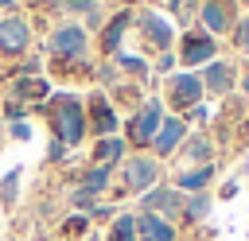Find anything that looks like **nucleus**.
I'll list each match as a JSON object with an SVG mask.
<instances>
[{"instance_id":"1","label":"nucleus","mask_w":249,"mask_h":241,"mask_svg":"<svg viewBox=\"0 0 249 241\" xmlns=\"http://www.w3.org/2000/svg\"><path fill=\"white\" fill-rule=\"evenodd\" d=\"M39 113L47 117L54 140H62L66 148H78V144L89 136V124H86V101H82L78 93L58 89V93H51V97L39 105Z\"/></svg>"},{"instance_id":"2","label":"nucleus","mask_w":249,"mask_h":241,"mask_svg":"<svg viewBox=\"0 0 249 241\" xmlns=\"http://www.w3.org/2000/svg\"><path fill=\"white\" fill-rule=\"evenodd\" d=\"M163 183V163L152 159L148 152H132L121 159V194H148L152 187Z\"/></svg>"},{"instance_id":"3","label":"nucleus","mask_w":249,"mask_h":241,"mask_svg":"<svg viewBox=\"0 0 249 241\" xmlns=\"http://www.w3.org/2000/svg\"><path fill=\"white\" fill-rule=\"evenodd\" d=\"M163 117H167L163 101L160 97H144L140 109H132L128 120H124V144L136 148V152H148V144H152V136H156V128H160Z\"/></svg>"},{"instance_id":"4","label":"nucleus","mask_w":249,"mask_h":241,"mask_svg":"<svg viewBox=\"0 0 249 241\" xmlns=\"http://www.w3.org/2000/svg\"><path fill=\"white\" fill-rule=\"evenodd\" d=\"M47 54H51L54 62H74V58H86V54H89V31H86L78 19L58 23V27L47 35Z\"/></svg>"},{"instance_id":"5","label":"nucleus","mask_w":249,"mask_h":241,"mask_svg":"<svg viewBox=\"0 0 249 241\" xmlns=\"http://www.w3.org/2000/svg\"><path fill=\"white\" fill-rule=\"evenodd\" d=\"M163 105H171V113H187L191 105L202 101V78L198 70H175L163 78Z\"/></svg>"},{"instance_id":"6","label":"nucleus","mask_w":249,"mask_h":241,"mask_svg":"<svg viewBox=\"0 0 249 241\" xmlns=\"http://www.w3.org/2000/svg\"><path fill=\"white\" fill-rule=\"evenodd\" d=\"M132 27H136L140 43H144L148 51H156V54L171 51V43H175V27H171V19L160 16V12H152V8H140V12L132 16Z\"/></svg>"},{"instance_id":"7","label":"nucleus","mask_w":249,"mask_h":241,"mask_svg":"<svg viewBox=\"0 0 249 241\" xmlns=\"http://www.w3.org/2000/svg\"><path fill=\"white\" fill-rule=\"evenodd\" d=\"M175 54H179V66H187V70H202L206 62L218 58V39L206 35L202 27H191V31H183Z\"/></svg>"},{"instance_id":"8","label":"nucleus","mask_w":249,"mask_h":241,"mask_svg":"<svg viewBox=\"0 0 249 241\" xmlns=\"http://www.w3.org/2000/svg\"><path fill=\"white\" fill-rule=\"evenodd\" d=\"M31 51V19L23 12L0 16V58H23Z\"/></svg>"},{"instance_id":"9","label":"nucleus","mask_w":249,"mask_h":241,"mask_svg":"<svg viewBox=\"0 0 249 241\" xmlns=\"http://www.w3.org/2000/svg\"><path fill=\"white\" fill-rule=\"evenodd\" d=\"M191 136V124L179 117V113H167L163 120H160V128H156V136H152V144H148V155L152 159H171L179 148H183V140Z\"/></svg>"},{"instance_id":"10","label":"nucleus","mask_w":249,"mask_h":241,"mask_svg":"<svg viewBox=\"0 0 249 241\" xmlns=\"http://www.w3.org/2000/svg\"><path fill=\"white\" fill-rule=\"evenodd\" d=\"M198 78H202V93H210V97H230V93H237L241 70H237V62H230V58H214V62H206V66L198 70Z\"/></svg>"},{"instance_id":"11","label":"nucleus","mask_w":249,"mask_h":241,"mask_svg":"<svg viewBox=\"0 0 249 241\" xmlns=\"http://www.w3.org/2000/svg\"><path fill=\"white\" fill-rule=\"evenodd\" d=\"M183 202H187V194H179L171 183H160L148 194H140V214H156L163 222H175V218H183Z\"/></svg>"},{"instance_id":"12","label":"nucleus","mask_w":249,"mask_h":241,"mask_svg":"<svg viewBox=\"0 0 249 241\" xmlns=\"http://www.w3.org/2000/svg\"><path fill=\"white\" fill-rule=\"evenodd\" d=\"M237 23V0H202L198 4V27L214 39L230 35Z\"/></svg>"},{"instance_id":"13","label":"nucleus","mask_w":249,"mask_h":241,"mask_svg":"<svg viewBox=\"0 0 249 241\" xmlns=\"http://www.w3.org/2000/svg\"><path fill=\"white\" fill-rule=\"evenodd\" d=\"M86 124H89V132H93L97 140H101V136H117V128H121V117H117L113 101H109L101 89H93L89 101H86Z\"/></svg>"},{"instance_id":"14","label":"nucleus","mask_w":249,"mask_h":241,"mask_svg":"<svg viewBox=\"0 0 249 241\" xmlns=\"http://www.w3.org/2000/svg\"><path fill=\"white\" fill-rule=\"evenodd\" d=\"M214 152H218V148H214V140H210L206 132H191L175 155H179L187 167H206V163H214Z\"/></svg>"},{"instance_id":"15","label":"nucleus","mask_w":249,"mask_h":241,"mask_svg":"<svg viewBox=\"0 0 249 241\" xmlns=\"http://www.w3.org/2000/svg\"><path fill=\"white\" fill-rule=\"evenodd\" d=\"M214 175H218V163H206V167H179V175H175L171 187H175L179 194H202V190H210Z\"/></svg>"},{"instance_id":"16","label":"nucleus","mask_w":249,"mask_h":241,"mask_svg":"<svg viewBox=\"0 0 249 241\" xmlns=\"http://www.w3.org/2000/svg\"><path fill=\"white\" fill-rule=\"evenodd\" d=\"M51 93H54V86H51L47 78H12V89H8V97L19 101V105H27V101L43 105Z\"/></svg>"},{"instance_id":"17","label":"nucleus","mask_w":249,"mask_h":241,"mask_svg":"<svg viewBox=\"0 0 249 241\" xmlns=\"http://www.w3.org/2000/svg\"><path fill=\"white\" fill-rule=\"evenodd\" d=\"M132 16H136L132 8H121V12L109 16V23L101 27V51H105V54H117V51H121V39H124V31L132 27Z\"/></svg>"},{"instance_id":"18","label":"nucleus","mask_w":249,"mask_h":241,"mask_svg":"<svg viewBox=\"0 0 249 241\" xmlns=\"http://www.w3.org/2000/svg\"><path fill=\"white\" fill-rule=\"evenodd\" d=\"M136 241H179V229L156 214H136Z\"/></svg>"},{"instance_id":"19","label":"nucleus","mask_w":249,"mask_h":241,"mask_svg":"<svg viewBox=\"0 0 249 241\" xmlns=\"http://www.w3.org/2000/svg\"><path fill=\"white\" fill-rule=\"evenodd\" d=\"M124 152H128V144H124V136H101V140H93V163H105V167H117L121 159H124Z\"/></svg>"},{"instance_id":"20","label":"nucleus","mask_w":249,"mask_h":241,"mask_svg":"<svg viewBox=\"0 0 249 241\" xmlns=\"http://www.w3.org/2000/svg\"><path fill=\"white\" fill-rule=\"evenodd\" d=\"M109 183H113V167H105V163H89L78 175V190H89V194H105Z\"/></svg>"},{"instance_id":"21","label":"nucleus","mask_w":249,"mask_h":241,"mask_svg":"<svg viewBox=\"0 0 249 241\" xmlns=\"http://www.w3.org/2000/svg\"><path fill=\"white\" fill-rule=\"evenodd\" d=\"M101 241H136V214L132 210H117V218L105 225Z\"/></svg>"},{"instance_id":"22","label":"nucleus","mask_w":249,"mask_h":241,"mask_svg":"<svg viewBox=\"0 0 249 241\" xmlns=\"http://www.w3.org/2000/svg\"><path fill=\"white\" fill-rule=\"evenodd\" d=\"M210 206H214V194H210V190H202V194H187V202H183V218H187V222H206V218H210Z\"/></svg>"},{"instance_id":"23","label":"nucleus","mask_w":249,"mask_h":241,"mask_svg":"<svg viewBox=\"0 0 249 241\" xmlns=\"http://www.w3.org/2000/svg\"><path fill=\"white\" fill-rule=\"evenodd\" d=\"M113 62H117V70H124V74H140V78H148V62H144L140 54L117 51V54H113Z\"/></svg>"},{"instance_id":"24","label":"nucleus","mask_w":249,"mask_h":241,"mask_svg":"<svg viewBox=\"0 0 249 241\" xmlns=\"http://www.w3.org/2000/svg\"><path fill=\"white\" fill-rule=\"evenodd\" d=\"M16 198H19V171H8V175L0 179V206H4V210H12V206H16Z\"/></svg>"},{"instance_id":"25","label":"nucleus","mask_w":249,"mask_h":241,"mask_svg":"<svg viewBox=\"0 0 249 241\" xmlns=\"http://www.w3.org/2000/svg\"><path fill=\"white\" fill-rule=\"evenodd\" d=\"M43 74V58L35 54H23L19 62H12V78H39Z\"/></svg>"},{"instance_id":"26","label":"nucleus","mask_w":249,"mask_h":241,"mask_svg":"<svg viewBox=\"0 0 249 241\" xmlns=\"http://www.w3.org/2000/svg\"><path fill=\"white\" fill-rule=\"evenodd\" d=\"M62 233H66V237H86V233H89V214H70V218L62 222Z\"/></svg>"},{"instance_id":"27","label":"nucleus","mask_w":249,"mask_h":241,"mask_svg":"<svg viewBox=\"0 0 249 241\" xmlns=\"http://www.w3.org/2000/svg\"><path fill=\"white\" fill-rule=\"evenodd\" d=\"M230 39H233V47H237V51H245V54H249V16H237V23H233Z\"/></svg>"},{"instance_id":"28","label":"nucleus","mask_w":249,"mask_h":241,"mask_svg":"<svg viewBox=\"0 0 249 241\" xmlns=\"http://www.w3.org/2000/svg\"><path fill=\"white\" fill-rule=\"evenodd\" d=\"M175 70H179V54H175V47L163 51V54H156V74H160V78H167V74H175Z\"/></svg>"},{"instance_id":"29","label":"nucleus","mask_w":249,"mask_h":241,"mask_svg":"<svg viewBox=\"0 0 249 241\" xmlns=\"http://www.w3.org/2000/svg\"><path fill=\"white\" fill-rule=\"evenodd\" d=\"M70 206H74L78 214H89V210L97 206V194H89V190H78V187H74V190H70Z\"/></svg>"},{"instance_id":"30","label":"nucleus","mask_w":249,"mask_h":241,"mask_svg":"<svg viewBox=\"0 0 249 241\" xmlns=\"http://www.w3.org/2000/svg\"><path fill=\"white\" fill-rule=\"evenodd\" d=\"M187 124H210V105L206 101H198V105H191L187 113H179Z\"/></svg>"},{"instance_id":"31","label":"nucleus","mask_w":249,"mask_h":241,"mask_svg":"<svg viewBox=\"0 0 249 241\" xmlns=\"http://www.w3.org/2000/svg\"><path fill=\"white\" fill-rule=\"evenodd\" d=\"M62 159H66V144L51 136V144H47V163H62Z\"/></svg>"},{"instance_id":"32","label":"nucleus","mask_w":249,"mask_h":241,"mask_svg":"<svg viewBox=\"0 0 249 241\" xmlns=\"http://www.w3.org/2000/svg\"><path fill=\"white\" fill-rule=\"evenodd\" d=\"M8 132H12L16 140H31V124H23V120H12V124H8Z\"/></svg>"},{"instance_id":"33","label":"nucleus","mask_w":249,"mask_h":241,"mask_svg":"<svg viewBox=\"0 0 249 241\" xmlns=\"http://www.w3.org/2000/svg\"><path fill=\"white\" fill-rule=\"evenodd\" d=\"M97 78H101V82H113V78H117V62H101V66H97Z\"/></svg>"},{"instance_id":"34","label":"nucleus","mask_w":249,"mask_h":241,"mask_svg":"<svg viewBox=\"0 0 249 241\" xmlns=\"http://www.w3.org/2000/svg\"><path fill=\"white\" fill-rule=\"evenodd\" d=\"M237 89H241V101H245V105H249V70H245V74H241V78H237Z\"/></svg>"},{"instance_id":"35","label":"nucleus","mask_w":249,"mask_h":241,"mask_svg":"<svg viewBox=\"0 0 249 241\" xmlns=\"http://www.w3.org/2000/svg\"><path fill=\"white\" fill-rule=\"evenodd\" d=\"M19 8V0H0V12H16Z\"/></svg>"},{"instance_id":"36","label":"nucleus","mask_w":249,"mask_h":241,"mask_svg":"<svg viewBox=\"0 0 249 241\" xmlns=\"http://www.w3.org/2000/svg\"><path fill=\"white\" fill-rule=\"evenodd\" d=\"M167 8H171V12H179V8H183V0H167Z\"/></svg>"},{"instance_id":"37","label":"nucleus","mask_w":249,"mask_h":241,"mask_svg":"<svg viewBox=\"0 0 249 241\" xmlns=\"http://www.w3.org/2000/svg\"><path fill=\"white\" fill-rule=\"evenodd\" d=\"M39 4H47V8H54V4H62V0H39Z\"/></svg>"},{"instance_id":"38","label":"nucleus","mask_w":249,"mask_h":241,"mask_svg":"<svg viewBox=\"0 0 249 241\" xmlns=\"http://www.w3.org/2000/svg\"><path fill=\"white\" fill-rule=\"evenodd\" d=\"M245 4H249V0H245Z\"/></svg>"}]
</instances>
